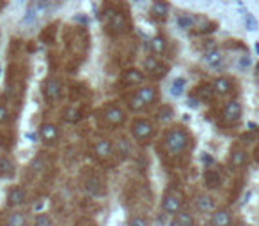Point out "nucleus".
<instances>
[{
	"instance_id": "nucleus-1",
	"label": "nucleus",
	"mask_w": 259,
	"mask_h": 226,
	"mask_svg": "<svg viewBox=\"0 0 259 226\" xmlns=\"http://www.w3.org/2000/svg\"><path fill=\"white\" fill-rule=\"evenodd\" d=\"M163 147L169 154H181L190 147V134L181 127H174L163 136Z\"/></svg>"
},
{
	"instance_id": "nucleus-2",
	"label": "nucleus",
	"mask_w": 259,
	"mask_h": 226,
	"mask_svg": "<svg viewBox=\"0 0 259 226\" xmlns=\"http://www.w3.org/2000/svg\"><path fill=\"white\" fill-rule=\"evenodd\" d=\"M156 95H158V92H156L154 87H142L128 99V106L131 110H135V112H140L146 106L153 104L156 101Z\"/></svg>"
},
{
	"instance_id": "nucleus-3",
	"label": "nucleus",
	"mask_w": 259,
	"mask_h": 226,
	"mask_svg": "<svg viewBox=\"0 0 259 226\" xmlns=\"http://www.w3.org/2000/svg\"><path fill=\"white\" fill-rule=\"evenodd\" d=\"M241 115H243V108H241V103L238 99H231L229 103L222 108L220 113V122L222 126L226 127H233L238 126L241 120Z\"/></svg>"
},
{
	"instance_id": "nucleus-4",
	"label": "nucleus",
	"mask_w": 259,
	"mask_h": 226,
	"mask_svg": "<svg viewBox=\"0 0 259 226\" xmlns=\"http://www.w3.org/2000/svg\"><path fill=\"white\" fill-rule=\"evenodd\" d=\"M229 165H231V168H235V170H243L245 166L249 165V152H247V149L243 147V141L231 149Z\"/></svg>"
},
{
	"instance_id": "nucleus-5",
	"label": "nucleus",
	"mask_w": 259,
	"mask_h": 226,
	"mask_svg": "<svg viewBox=\"0 0 259 226\" xmlns=\"http://www.w3.org/2000/svg\"><path fill=\"white\" fill-rule=\"evenodd\" d=\"M131 134L135 140L146 141L153 136V124L149 122L148 118H137L131 124Z\"/></svg>"
},
{
	"instance_id": "nucleus-6",
	"label": "nucleus",
	"mask_w": 259,
	"mask_h": 226,
	"mask_svg": "<svg viewBox=\"0 0 259 226\" xmlns=\"http://www.w3.org/2000/svg\"><path fill=\"white\" fill-rule=\"evenodd\" d=\"M181 205H183L181 196H179L178 193H169L163 198L162 210L165 212V214H169V216H176V214L181 210Z\"/></svg>"
},
{
	"instance_id": "nucleus-7",
	"label": "nucleus",
	"mask_w": 259,
	"mask_h": 226,
	"mask_svg": "<svg viewBox=\"0 0 259 226\" xmlns=\"http://www.w3.org/2000/svg\"><path fill=\"white\" fill-rule=\"evenodd\" d=\"M144 71L153 78H162L167 73V66L156 58V56H148L144 60Z\"/></svg>"
},
{
	"instance_id": "nucleus-8",
	"label": "nucleus",
	"mask_w": 259,
	"mask_h": 226,
	"mask_svg": "<svg viewBox=\"0 0 259 226\" xmlns=\"http://www.w3.org/2000/svg\"><path fill=\"white\" fill-rule=\"evenodd\" d=\"M101 115H103V120L108 126H121L125 122V112L119 106H107Z\"/></svg>"
},
{
	"instance_id": "nucleus-9",
	"label": "nucleus",
	"mask_w": 259,
	"mask_h": 226,
	"mask_svg": "<svg viewBox=\"0 0 259 226\" xmlns=\"http://www.w3.org/2000/svg\"><path fill=\"white\" fill-rule=\"evenodd\" d=\"M108 32L112 34V36H119V34L126 32L128 30V23H126V18L125 14H110V21H108Z\"/></svg>"
},
{
	"instance_id": "nucleus-10",
	"label": "nucleus",
	"mask_w": 259,
	"mask_h": 226,
	"mask_svg": "<svg viewBox=\"0 0 259 226\" xmlns=\"http://www.w3.org/2000/svg\"><path fill=\"white\" fill-rule=\"evenodd\" d=\"M235 80L229 78V76H220L213 81V90H215L216 95H229L233 90H235Z\"/></svg>"
},
{
	"instance_id": "nucleus-11",
	"label": "nucleus",
	"mask_w": 259,
	"mask_h": 226,
	"mask_svg": "<svg viewBox=\"0 0 259 226\" xmlns=\"http://www.w3.org/2000/svg\"><path fill=\"white\" fill-rule=\"evenodd\" d=\"M43 94L46 97V101H57L61 97V94H63V85H61V81L55 80V78L48 80L43 87Z\"/></svg>"
},
{
	"instance_id": "nucleus-12",
	"label": "nucleus",
	"mask_w": 259,
	"mask_h": 226,
	"mask_svg": "<svg viewBox=\"0 0 259 226\" xmlns=\"http://www.w3.org/2000/svg\"><path fill=\"white\" fill-rule=\"evenodd\" d=\"M94 155H96L98 159H108L112 155V151H114V147L108 140H98L94 143Z\"/></svg>"
},
{
	"instance_id": "nucleus-13",
	"label": "nucleus",
	"mask_w": 259,
	"mask_h": 226,
	"mask_svg": "<svg viewBox=\"0 0 259 226\" xmlns=\"http://www.w3.org/2000/svg\"><path fill=\"white\" fill-rule=\"evenodd\" d=\"M39 132H41V138H43L44 143H53L59 138V127L55 124H44V126H41Z\"/></svg>"
},
{
	"instance_id": "nucleus-14",
	"label": "nucleus",
	"mask_w": 259,
	"mask_h": 226,
	"mask_svg": "<svg viewBox=\"0 0 259 226\" xmlns=\"http://www.w3.org/2000/svg\"><path fill=\"white\" fill-rule=\"evenodd\" d=\"M195 207L201 214H210V212L215 210V202H213V198L208 196V194H201V196H197V200H195Z\"/></svg>"
},
{
	"instance_id": "nucleus-15",
	"label": "nucleus",
	"mask_w": 259,
	"mask_h": 226,
	"mask_svg": "<svg viewBox=\"0 0 259 226\" xmlns=\"http://www.w3.org/2000/svg\"><path fill=\"white\" fill-rule=\"evenodd\" d=\"M25 198H27L25 189L16 186V188L11 189L9 194H7V203H9V207H18V205H22V203L25 202Z\"/></svg>"
},
{
	"instance_id": "nucleus-16",
	"label": "nucleus",
	"mask_w": 259,
	"mask_h": 226,
	"mask_svg": "<svg viewBox=\"0 0 259 226\" xmlns=\"http://www.w3.org/2000/svg\"><path fill=\"white\" fill-rule=\"evenodd\" d=\"M123 83L128 85V87H131V85H139L144 81V75L140 73L139 69H128L125 71V75H123Z\"/></svg>"
},
{
	"instance_id": "nucleus-17",
	"label": "nucleus",
	"mask_w": 259,
	"mask_h": 226,
	"mask_svg": "<svg viewBox=\"0 0 259 226\" xmlns=\"http://www.w3.org/2000/svg\"><path fill=\"white\" fill-rule=\"evenodd\" d=\"M46 5H48L46 0H36L34 4H30L29 11H27V16H25V21H32L36 16H39V14L46 9Z\"/></svg>"
},
{
	"instance_id": "nucleus-18",
	"label": "nucleus",
	"mask_w": 259,
	"mask_h": 226,
	"mask_svg": "<svg viewBox=\"0 0 259 226\" xmlns=\"http://www.w3.org/2000/svg\"><path fill=\"white\" fill-rule=\"evenodd\" d=\"M204 182L210 189H216L220 188L222 184V173L220 171H216V170H208L206 175H204Z\"/></svg>"
},
{
	"instance_id": "nucleus-19",
	"label": "nucleus",
	"mask_w": 259,
	"mask_h": 226,
	"mask_svg": "<svg viewBox=\"0 0 259 226\" xmlns=\"http://www.w3.org/2000/svg\"><path fill=\"white\" fill-rule=\"evenodd\" d=\"M169 4L165 2V0H154L153 2V7H151V13H153V16H156V18L160 19H165L169 14Z\"/></svg>"
},
{
	"instance_id": "nucleus-20",
	"label": "nucleus",
	"mask_w": 259,
	"mask_h": 226,
	"mask_svg": "<svg viewBox=\"0 0 259 226\" xmlns=\"http://www.w3.org/2000/svg\"><path fill=\"white\" fill-rule=\"evenodd\" d=\"M204 62H206L210 67H220L222 62H224V56H222V53L218 52V50H210V52H206V55H204Z\"/></svg>"
},
{
	"instance_id": "nucleus-21",
	"label": "nucleus",
	"mask_w": 259,
	"mask_h": 226,
	"mask_svg": "<svg viewBox=\"0 0 259 226\" xmlns=\"http://www.w3.org/2000/svg\"><path fill=\"white\" fill-rule=\"evenodd\" d=\"M210 223L211 225H231L233 217H231V214L227 210H216L210 219Z\"/></svg>"
},
{
	"instance_id": "nucleus-22",
	"label": "nucleus",
	"mask_w": 259,
	"mask_h": 226,
	"mask_svg": "<svg viewBox=\"0 0 259 226\" xmlns=\"http://www.w3.org/2000/svg\"><path fill=\"white\" fill-rule=\"evenodd\" d=\"M194 223H195V219H194L188 212H178V214L174 216V219H173L171 225H174V226H190V225H194Z\"/></svg>"
},
{
	"instance_id": "nucleus-23",
	"label": "nucleus",
	"mask_w": 259,
	"mask_h": 226,
	"mask_svg": "<svg viewBox=\"0 0 259 226\" xmlns=\"http://www.w3.org/2000/svg\"><path fill=\"white\" fill-rule=\"evenodd\" d=\"M115 149H117V154L123 157V159H126V157H130L131 155V143H130L128 140H125V138H121V140H117V145H115Z\"/></svg>"
},
{
	"instance_id": "nucleus-24",
	"label": "nucleus",
	"mask_w": 259,
	"mask_h": 226,
	"mask_svg": "<svg viewBox=\"0 0 259 226\" xmlns=\"http://www.w3.org/2000/svg\"><path fill=\"white\" fill-rule=\"evenodd\" d=\"M151 50H153V53H156V55L165 53V50H167V41H165V38L156 36L154 39H151Z\"/></svg>"
},
{
	"instance_id": "nucleus-25",
	"label": "nucleus",
	"mask_w": 259,
	"mask_h": 226,
	"mask_svg": "<svg viewBox=\"0 0 259 226\" xmlns=\"http://www.w3.org/2000/svg\"><path fill=\"white\" fill-rule=\"evenodd\" d=\"M213 94H215V90H213V83L211 85L204 83L197 89V97L202 99V101H210V99L213 97Z\"/></svg>"
},
{
	"instance_id": "nucleus-26",
	"label": "nucleus",
	"mask_w": 259,
	"mask_h": 226,
	"mask_svg": "<svg viewBox=\"0 0 259 226\" xmlns=\"http://www.w3.org/2000/svg\"><path fill=\"white\" fill-rule=\"evenodd\" d=\"M0 173L4 177H9V175L15 173V166H13V161L7 159V157H2L0 159Z\"/></svg>"
},
{
	"instance_id": "nucleus-27",
	"label": "nucleus",
	"mask_w": 259,
	"mask_h": 226,
	"mask_svg": "<svg viewBox=\"0 0 259 226\" xmlns=\"http://www.w3.org/2000/svg\"><path fill=\"white\" fill-rule=\"evenodd\" d=\"M178 25L181 28H185V30H188V28H192L195 25V18H192L190 14H183V16L178 18Z\"/></svg>"
},
{
	"instance_id": "nucleus-28",
	"label": "nucleus",
	"mask_w": 259,
	"mask_h": 226,
	"mask_svg": "<svg viewBox=\"0 0 259 226\" xmlns=\"http://www.w3.org/2000/svg\"><path fill=\"white\" fill-rule=\"evenodd\" d=\"M25 223H27V219H25L22 214H11V216L5 219V225H9V226H23Z\"/></svg>"
},
{
	"instance_id": "nucleus-29",
	"label": "nucleus",
	"mask_w": 259,
	"mask_h": 226,
	"mask_svg": "<svg viewBox=\"0 0 259 226\" xmlns=\"http://www.w3.org/2000/svg\"><path fill=\"white\" fill-rule=\"evenodd\" d=\"M183 90H185V80L183 78H178V80H174L173 87H171V92H173L174 95H181Z\"/></svg>"
},
{
	"instance_id": "nucleus-30",
	"label": "nucleus",
	"mask_w": 259,
	"mask_h": 226,
	"mask_svg": "<svg viewBox=\"0 0 259 226\" xmlns=\"http://www.w3.org/2000/svg\"><path fill=\"white\" fill-rule=\"evenodd\" d=\"M34 225L36 226H50V225H53V221H52V217H48V216H38L36 219H34Z\"/></svg>"
},
{
	"instance_id": "nucleus-31",
	"label": "nucleus",
	"mask_w": 259,
	"mask_h": 226,
	"mask_svg": "<svg viewBox=\"0 0 259 226\" xmlns=\"http://www.w3.org/2000/svg\"><path fill=\"white\" fill-rule=\"evenodd\" d=\"M158 118L160 120H169V118H173V108H171V106H163L158 113Z\"/></svg>"
},
{
	"instance_id": "nucleus-32",
	"label": "nucleus",
	"mask_w": 259,
	"mask_h": 226,
	"mask_svg": "<svg viewBox=\"0 0 259 226\" xmlns=\"http://www.w3.org/2000/svg\"><path fill=\"white\" fill-rule=\"evenodd\" d=\"M98 188H100V180H96V179H91L86 184V189L87 191H91V193H96Z\"/></svg>"
},
{
	"instance_id": "nucleus-33",
	"label": "nucleus",
	"mask_w": 259,
	"mask_h": 226,
	"mask_svg": "<svg viewBox=\"0 0 259 226\" xmlns=\"http://www.w3.org/2000/svg\"><path fill=\"white\" fill-rule=\"evenodd\" d=\"M9 120V110L5 108L4 104H0V124H4Z\"/></svg>"
},
{
	"instance_id": "nucleus-34",
	"label": "nucleus",
	"mask_w": 259,
	"mask_h": 226,
	"mask_svg": "<svg viewBox=\"0 0 259 226\" xmlns=\"http://www.w3.org/2000/svg\"><path fill=\"white\" fill-rule=\"evenodd\" d=\"M130 225H131V226H148L149 221H148V219H144V217H135V219H131V221H130Z\"/></svg>"
},
{
	"instance_id": "nucleus-35",
	"label": "nucleus",
	"mask_w": 259,
	"mask_h": 226,
	"mask_svg": "<svg viewBox=\"0 0 259 226\" xmlns=\"http://www.w3.org/2000/svg\"><path fill=\"white\" fill-rule=\"evenodd\" d=\"M254 159H256V163H259V140H258V143H256V149H254Z\"/></svg>"
},
{
	"instance_id": "nucleus-36",
	"label": "nucleus",
	"mask_w": 259,
	"mask_h": 226,
	"mask_svg": "<svg viewBox=\"0 0 259 226\" xmlns=\"http://www.w3.org/2000/svg\"><path fill=\"white\" fill-rule=\"evenodd\" d=\"M256 80L259 81V64H258V67H256Z\"/></svg>"
},
{
	"instance_id": "nucleus-37",
	"label": "nucleus",
	"mask_w": 259,
	"mask_h": 226,
	"mask_svg": "<svg viewBox=\"0 0 259 226\" xmlns=\"http://www.w3.org/2000/svg\"><path fill=\"white\" fill-rule=\"evenodd\" d=\"M2 145H4V140H2V136H0V149H2Z\"/></svg>"
}]
</instances>
